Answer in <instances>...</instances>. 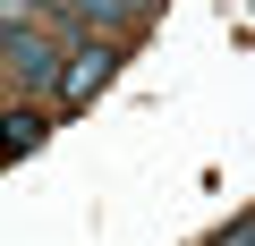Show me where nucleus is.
Wrapping results in <instances>:
<instances>
[{
  "label": "nucleus",
  "mask_w": 255,
  "mask_h": 246,
  "mask_svg": "<svg viewBox=\"0 0 255 246\" xmlns=\"http://www.w3.org/2000/svg\"><path fill=\"white\" fill-rule=\"evenodd\" d=\"M0 145H9V153L43 145V119H34V110H9V119H0Z\"/></svg>",
  "instance_id": "3"
},
{
  "label": "nucleus",
  "mask_w": 255,
  "mask_h": 246,
  "mask_svg": "<svg viewBox=\"0 0 255 246\" xmlns=\"http://www.w3.org/2000/svg\"><path fill=\"white\" fill-rule=\"evenodd\" d=\"M111 68H119V51H111V43H85V51L60 68V93H68V102H94V93L111 85Z\"/></svg>",
  "instance_id": "1"
},
{
  "label": "nucleus",
  "mask_w": 255,
  "mask_h": 246,
  "mask_svg": "<svg viewBox=\"0 0 255 246\" xmlns=\"http://www.w3.org/2000/svg\"><path fill=\"white\" fill-rule=\"evenodd\" d=\"M0 26H26V0H0Z\"/></svg>",
  "instance_id": "4"
},
{
  "label": "nucleus",
  "mask_w": 255,
  "mask_h": 246,
  "mask_svg": "<svg viewBox=\"0 0 255 246\" xmlns=\"http://www.w3.org/2000/svg\"><path fill=\"white\" fill-rule=\"evenodd\" d=\"M0 51H9V60L26 68V85H51V43H43V34H26V26H9V34H0Z\"/></svg>",
  "instance_id": "2"
}]
</instances>
